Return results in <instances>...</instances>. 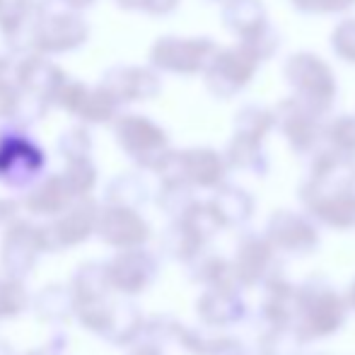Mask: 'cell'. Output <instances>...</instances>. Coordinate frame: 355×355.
<instances>
[{
	"label": "cell",
	"instance_id": "6da1fadb",
	"mask_svg": "<svg viewBox=\"0 0 355 355\" xmlns=\"http://www.w3.org/2000/svg\"><path fill=\"white\" fill-rule=\"evenodd\" d=\"M99 211L102 208L89 196H83L68 208L58 220L49 225H42V242L44 252H61L68 247H78L92 232H97Z\"/></svg>",
	"mask_w": 355,
	"mask_h": 355
},
{
	"label": "cell",
	"instance_id": "7a4b0ae2",
	"mask_svg": "<svg viewBox=\"0 0 355 355\" xmlns=\"http://www.w3.org/2000/svg\"><path fill=\"white\" fill-rule=\"evenodd\" d=\"M42 148L22 133H0V182L12 189L29 187L44 169Z\"/></svg>",
	"mask_w": 355,
	"mask_h": 355
},
{
	"label": "cell",
	"instance_id": "3957f363",
	"mask_svg": "<svg viewBox=\"0 0 355 355\" xmlns=\"http://www.w3.org/2000/svg\"><path fill=\"white\" fill-rule=\"evenodd\" d=\"M56 107H61L63 112L73 114V116L83 119L85 123H107L116 114V99L109 92L104 85L97 87H87L85 83L78 80H68L58 87V92L53 94Z\"/></svg>",
	"mask_w": 355,
	"mask_h": 355
},
{
	"label": "cell",
	"instance_id": "277c9868",
	"mask_svg": "<svg viewBox=\"0 0 355 355\" xmlns=\"http://www.w3.org/2000/svg\"><path fill=\"white\" fill-rule=\"evenodd\" d=\"M116 141L126 150L128 157L136 159L141 167H155L159 169L162 162L169 157L164 153V131L148 121L145 116H121L116 121Z\"/></svg>",
	"mask_w": 355,
	"mask_h": 355
},
{
	"label": "cell",
	"instance_id": "5b68a950",
	"mask_svg": "<svg viewBox=\"0 0 355 355\" xmlns=\"http://www.w3.org/2000/svg\"><path fill=\"white\" fill-rule=\"evenodd\" d=\"M42 252V230L34 227L27 220H12L8 225V232L3 237V252H0L5 276L17 278V281L27 278L37 266V259Z\"/></svg>",
	"mask_w": 355,
	"mask_h": 355
},
{
	"label": "cell",
	"instance_id": "8992f818",
	"mask_svg": "<svg viewBox=\"0 0 355 355\" xmlns=\"http://www.w3.org/2000/svg\"><path fill=\"white\" fill-rule=\"evenodd\" d=\"M89 27L75 10L71 12H53L42 15L34 29L32 49L39 53H66L80 49L87 42Z\"/></svg>",
	"mask_w": 355,
	"mask_h": 355
},
{
	"label": "cell",
	"instance_id": "52a82bcc",
	"mask_svg": "<svg viewBox=\"0 0 355 355\" xmlns=\"http://www.w3.org/2000/svg\"><path fill=\"white\" fill-rule=\"evenodd\" d=\"M97 234L107 244L119 249H133L145 242L148 237V227H145L143 218L133 208L128 206H112L99 211Z\"/></svg>",
	"mask_w": 355,
	"mask_h": 355
},
{
	"label": "cell",
	"instance_id": "ba28073f",
	"mask_svg": "<svg viewBox=\"0 0 355 355\" xmlns=\"http://www.w3.org/2000/svg\"><path fill=\"white\" fill-rule=\"evenodd\" d=\"M208 42L196 39H159L150 51V58L157 68L172 73H196L206 63V56L211 51Z\"/></svg>",
	"mask_w": 355,
	"mask_h": 355
},
{
	"label": "cell",
	"instance_id": "9c48e42d",
	"mask_svg": "<svg viewBox=\"0 0 355 355\" xmlns=\"http://www.w3.org/2000/svg\"><path fill=\"white\" fill-rule=\"evenodd\" d=\"M78 198L80 196L75 193L73 184L61 172L34 184L32 191L24 196V208L34 215H58V213H66Z\"/></svg>",
	"mask_w": 355,
	"mask_h": 355
},
{
	"label": "cell",
	"instance_id": "30bf717a",
	"mask_svg": "<svg viewBox=\"0 0 355 355\" xmlns=\"http://www.w3.org/2000/svg\"><path fill=\"white\" fill-rule=\"evenodd\" d=\"M102 85L114 94L119 104L121 102H143V99H153L159 92V80L155 73L145 71V68H112L104 75Z\"/></svg>",
	"mask_w": 355,
	"mask_h": 355
},
{
	"label": "cell",
	"instance_id": "8fae6325",
	"mask_svg": "<svg viewBox=\"0 0 355 355\" xmlns=\"http://www.w3.org/2000/svg\"><path fill=\"white\" fill-rule=\"evenodd\" d=\"M17 78L19 87L24 92L37 94L46 102H53V94L66 83V75H63L61 68L56 63L46 61L44 56H27L17 61Z\"/></svg>",
	"mask_w": 355,
	"mask_h": 355
},
{
	"label": "cell",
	"instance_id": "7c38bea8",
	"mask_svg": "<svg viewBox=\"0 0 355 355\" xmlns=\"http://www.w3.org/2000/svg\"><path fill=\"white\" fill-rule=\"evenodd\" d=\"M107 268L112 288L121 290L126 295H136L148 285L150 276H153V259L133 247L128 252L119 254Z\"/></svg>",
	"mask_w": 355,
	"mask_h": 355
},
{
	"label": "cell",
	"instance_id": "4fadbf2b",
	"mask_svg": "<svg viewBox=\"0 0 355 355\" xmlns=\"http://www.w3.org/2000/svg\"><path fill=\"white\" fill-rule=\"evenodd\" d=\"M75 295L73 288H66V285H46L42 288L32 300L34 312L39 314V319L44 322H68L71 317H75Z\"/></svg>",
	"mask_w": 355,
	"mask_h": 355
},
{
	"label": "cell",
	"instance_id": "5bb4252c",
	"mask_svg": "<svg viewBox=\"0 0 355 355\" xmlns=\"http://www.w3.org/2000/svg\"><path fill=\"white\" fill-rule=\"evenodd\" d=\"M73 295L75 302H97V300H107V293L112 290L109 281V268L99 261H87L75 271L73 276Z\"/></svg>",
	"mask_w": 355,
	"mask_h": 355
},
{
	"label": "cell",
	"instance_id": "9a60e30c",
	"mask_svg": "<svg viewBox=\"0 0 355 355\" xmlns=\"http://www.w3.org/2000/svg\"><path fill=\"white\" fill-rule=\"evenodd\" d=\"M138 329H141L138 309L128 302H114L112 319H109L104 338H109L112 343H128L138 334Z\"/></svg>",
	"mask_w": 355,
	"mask_h": 355
},
{
	"label": "cell",
	"instance_id": "2e32d148",
	"mask_svg": "<svg viewBox=\"0 0 355 355\" xmlns=\"http://www.w3.org/2000/svg\"><path fill=\"white\" fill-rule=\"evenodd\" d=\"M29 304V295L17 278H0V319L19 314Z\"/></svg>",
	"mask_w": 355,
	"mask_h": 355
},
{
	"label": "cell",
	"instance_id": "e0dca14e",
	"mask_svg": "<svg viewBox=\"0 0 355 355\" xmlns=\"http://www.w3.org/2000/svg\"><path fill=\"white\" fill-rule=\"evenodd\" d=\"M63 174H66L68 182L73 184L75 193H78L80 198L89 196V191H92L94 184H97V167H94L92 159H89V157L68 159V164H66V169H63Z\"/></svg>",
	"mask_w": 355,
	"mask_h": 355
},
{
	"label": "cell",
	"instance_id": "ac0fdd59",
	"mask_svg": "<svg viewBox=\"0 0 355 355\" xmlns=\"http://www.w3.org/2000/svg\"><path fill=\"white\" fill-rule=\"evenodd\" d=\"M107 198L112 206H128L133 208L138 201H143V184L131 174L116 177L107 189Z\"/></svg>",
	"mask_w": 355,
	"mask_h": 355
},
{
	"label": "cell",
	"instance_id": "d6986e66",
	"mask_svg": "<svg viewBox=\"0 0 355 355\" xmlns=\"http://www.w3.org/2000/svg\"><path fill=\"white\" fill-rule=\"evenodd\" d=\"M89 150H92V138L85 128L75 126V128H68L66 133L61 136L58 141V153L68 159H80V157H89Z\"/></svg>",
	"mask_w": 355,
	"mask_h": 355
},
{
	"label": "cell",
	"instance_id": "ffe728a7",
	"mask_svg": "<svg viewBox=\"0 0 355 355\" xmlns=\"http://www.w3.org/2000/svg\"><path fill=\"white\" fill-rule=\"evenodd\" d=\"M177 8V0H143V10L153 15H164Z\"/></svg>",
	"mask_w": 355,
	"mask_h": 355
},
{
	"label": "cell",
	"instance_id": "44dd1931",
	"mask_svg": "<svg viewBox=\"0 0 355 355\" xmlns=\"http://www.w3.org/2000/svg\"><path fill=\"white\" fill-rule=\"evenodd\" d=\"M17 3L22 5L29 15H34V17H42V15H46V8L51 5V0H17Z\"/></svg>",
	"mask_w": 355,
	"mask_h": 355
},
{
	"label": "cell",
	"instance_id": "7402d4cb",
	"mask_svg": "<svg viewBox=\"0 0 355 355\" xmlns=\"http://www.w3.org/2000/svg\"><path fill=\"white\" fill-rule=\"evenodd\" d=\"M15 213H17V203L0 198V225H3V223H12Z\"/></svg>",
	"mask_w": 355,
	"mask_h": 355
},
{
	"label": "cell",
	"instance_id": "603a6c76",
	"mask_svg": "<svg viewBox=\"0 0 355 355\" xmlns=\"http://www.w3.org/2000/svg\"><path fill=\"white\" fill-rule=\"evenodd\" d=\"M314 8H324V10H336V8H346L348 0H312Z\"/></svg>",
	"mask_w": 355,
	"mask_h": 355
},
{
	"label": "cell",
	"instance_id": "cb8c5ba5",
	"mask_svg": "<svg viewBox=\"0 0 355 355\" xmlns=\"http://www.w3.org/2000/svg\"><path fill=\"white\" fill-rule=\"evenodd\" d=\"M63 3H66L68 8L78 12V10H87L89 5H94V0H63Z\"/></svg>",
	"mask_w": 355,
	"mask_h": 355
},
{
	"label": "cell",
	"instance_id": "d4e9b609",
	"mask_svg": "<svg viewBox=\"0 0 355 355\" xmlns=\"http://www.w3.org/2000/svg\"><path fill=\"white\" fill-rule=\"evenodd\" d=\"M116 5L126 10H143V0H116Z\"/></svg>",
	"mask_w": 355,
	"mask_h": 355
},
{
	"label": "cell",
	"instance_id": "484cf974",
	"mask_svg": "<svg viewBox=\"0 0 355 355\" xmlns=\"http://www.w3.org/2000/svg\"><path fill=\"white\" fill-rule=\"evenodd\" d=\"M27 355H61L56 351V348H53V343L51 346H44V348H37V351H29Z\"/></svg>",
	"mask_w": 355,
	"mask_h": 355
},
{
	"label": "cell",
	"instance_id": "4316f807",
	"mask_svg": "<svg viewBox=\"0 0 355 355\" xmlns=\"http://www.w3.org/2000/svg\"><path fill=\"white\" fill-rule=\"evenodd\" d=\"M0 355H15V351L3 341V338H0Z\"/></svg>",
	"mask_w": 355,
	"mask_h": 355
},
{
	"label": "cell",
	"instance_id": "83f0119b",
	"mask_svg": "<svg viewBox=\"0 0 355 355\" xmlns=\"http://www.w3.org/2000/svg\"><path fill=\"white\" fill-rule=\"evenodd\" d=\"M3 3H5V0H0V5H3Z\"/></svg>",
	"mask_w": 355,
	"mask_h": 355
}]
</instances>
